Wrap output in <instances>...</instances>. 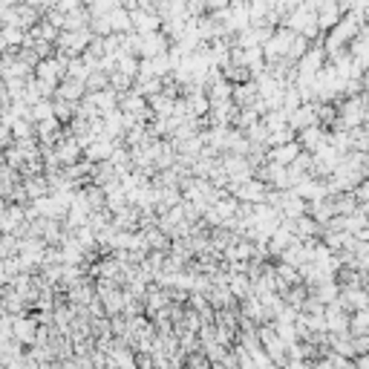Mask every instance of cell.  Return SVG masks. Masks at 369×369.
<instances>
[{
    "label": "cell",
    "instance_id": "obj_1",
    "mask_svg": "<svg viewBox=\"0 0 369 369\" xmlns=\"http://www.w3.org/2000/svg\"><path fill=\"white\" fill-rule=\"evenodd\" d=\"M294 35H298L294 29H289V26H277V32L262 43L265 61H269V64H277V61H283V58H289V49H291Z\"/></svg>",
    "mask_w": 369,
    "mask_h": 369
},
{
    "label": "cell",
    "instance_id": "obj_2",
    "mask_svg": "<svg viewBox=\"0 0 369 369\" xmlns=\"http://www.w3.org/2000/svg\"><path fill=\"white\" fill-rule=\"evenodd\" d=\"M332 139V130L329 127H323V124H312V127H306L298 133V142L306 153H317L320 147H326Z\"/></svg>",
    "mask_w": 369,
    "mask_h": 369
},
{
    "label": "cell",
    "instance_id": "obj_3",
    "mask_svg": "<svg viewBox=\"0 0 369 369\" xmlns=\"http://www.w3.org/2000/svg\"><path fill=\"white\" fill-rule=\"evenodd\" d=\"M133 12V29H136L139 35H150V32H159L161 26H165V18H161L159 12L153 9H130Z\"/></svg>",
    "mask_w": 369,
    "mask_h": 369
},
{
    "label": "cell",
    "instance_id": "obj_4",
    "mask_svg": "<svg viewBox=\"0 0 369 369\" xmlns=\"http://www.w3.org/2000/svg\"><path fill=\"white\" fill-rule=\"evenodd\" d=\"M344 6L337 3V0H326L320 9H317V23H320V32L326 35V32H332V29L344 21Z\"/></svg>",
    "mask_w": 369,
    "mask_h": 369
},
{
    "label": "cell",
    "instance_id": "obj_5",
    "mask_svg": "<svg viewBox=\"0 0 369 369\" xmlns=\"http://www.w3.org/2000/svg\"><path fill=\"white\" fill-rule=\"evenodd\" d=\"M115 147H119V142H113V139H96L84 147V159L87 161H110L113 153H115Z\"/></svg>",
    "mask_w": 369,
    "mask_h": 369
},
{
    "label": "cell",
    "instance_id": "obj_6",
    "mask_svg": "<svg viewBox=\"0 0 369 369\" xmlns=\"http://www.w3.org/2000/svg\"><path fill=\"white\" fill-rule=\"evenodd\" d=\"M303 153L300 142H286V144H277V147H269V161H277V165H291V161H298V156Z\"/></svg>",
    "mask_w": 369,
    "mask_h": 369
},
{
    "label": "cell",
    "instance_id": "obj_7",
    "mask_svg": "<svg viewBox=\"0 0 369 369\" xmlns=\"http://www.w3.org/2000/svg\"><path fill=\"white\" fill-rule=\"evenodd\" d=\"M337 300H341L349 312H361V309H369V291L364 286H346Z\"/></svg>",
    "mask_w": 369,
    "mask_h": 369
},
{
    "label": "cell",
    "instance_id": "obj_8",
    "mask_svg": "<svg viewBox=\"0 0 369 369\" xmlns=\"http://www.w3.org/2000/svg\"><path fill=\"white\" fill-rule=\"evenodd\" d=\"M55 98H64V101H76V104H81V101L87 98V81H78V78H64L61 87H58Z\"/></svg>",
    "mask_w": 369,
    "mask_h": 369
},
{
    "label": "cell",
    "instance_id": "obj_9",
    "mask_svg": "<svg viewBox=\"0 0 369 369\" xmlns=\"http://www.w3.org/2000/svg\"><path fill=\"white\" fill-rule=\"evenodd\" d=\"M289 124L298 130V133L306 130V127H312V124H320V122H317V107H315V104H300L298 110L289 115Z\"/></svg>",
    "mask_w": 369,
    "mask_h": 369
},
{
    "label": "cell",
    "instance_id": "obj_10",
    "mask_svg": "<svg viewBox=\"0 0 369 369\" xmlns=\"http://www.w3.org/2000/svg\"><path fill=\"white\" fill-rule=\"evenodd\" d=\"M260 98V90H257V81H248V84H237L234 90V101L240 107H254V101Z\"/></svg>",
    "mask_w": 369,
    "mask_h": 369
},
{
    "label": "cell",
    "instance_id": "obj_11",
    "mask_svg": "<svg viewBox=\"0 0 369 369\" xmlns=\"http://www.w3.org/2000/svg\"><path fill=\"white\" fill-rule=\"evenodd\" d=\"M107 87H110V72L93 69L90 78H87V93H98V90H107Z\"/></svg>",
    "mask_w": 369,
    "mask_h": 369
},
{
    "label": "cell",
    "instance_id": "obj_12",
    "mask_svg": "<svg viewBox=\"0 0 369 369\" xmlns=\"http://www.w3.org/2000/svg\"><path fill=\"white\" fill-rule=\"evenodd\" d=\"M274 329H277V335L283 337L286 344H298V341H300V332H298V326H294V323H280V320H274Z\"/></svg>",
    "mask_w": 369,
    "mask_h": 369
},
{
    "label": "cell",
    "instance_id": "obj_13",
    "mask_svg": "<svg viewBox=\"0 0 369 369\" xmlns=\"http://www.w3.org/2000/svg\"><path fill=\"white\" fill-rule=\"evenodd\" d=\"M355 197H358V202L364 205V202H369V176H366V179L355 188Z\"/></svg>",
    "mask_w": 369,
    "mask_h": 369
},
{
    "label": "cell",
    "instance_id": "obj_14",
    "mask_svg": "<svg viewBox=\"0 0 369 369\" xmlns=\"http://www.w3.org/2000/svg\"><path fill=\"white\" fill-rule=\"evenodd\" d=\"M306 3H309V6H312V9H320L323 3H326V0H306Z\"/></svg>",
    "mask_w": 369,
    "mask_h": 369
}]
</instances>
